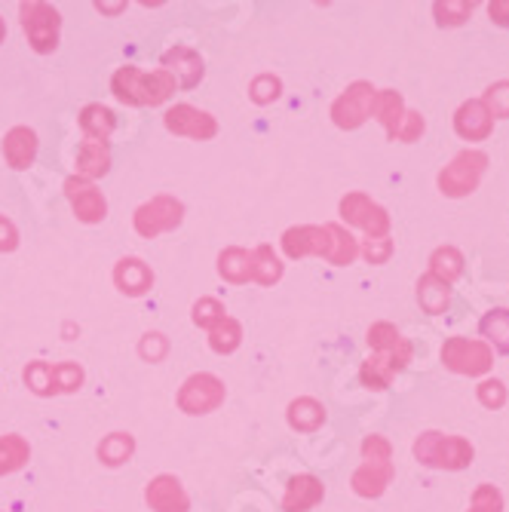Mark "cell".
I'll return each mask as SVG.
<instances>
[{
  "label": "cell",
  "instance_id": "obj_8",
  "mask_svg": "<svg viewBox=\"0 0 509 512\" xmlns=\"http://www.w3.org/2000/svg\"><path fill=\"white\" fill-rule=\"evenodd\" d=\"M181 218H184L181 200L160 194V197L148 200L145 206H138L132 221H135V230H138V234H142L145 240H154V237H160V234H169V230H175V227L181 224Z\"/></svg>",
  "mask_w": 509,
  "mask_h": 512
},
{
  "label": "cell",
  "instance_id": "obj_46",
  "mask_svg": "<svg viewBox=\"0 0 509 512\" xmlns=\"http://www.w3.org/2000/svg\"><path fill=\"white\" fill-rule=\"evenodd\" d=\"M19 246V230L10 218L0 215V252H13Z\"/></svg>",
  "mask_w": 509,
  "mask_h": 512
},
{
  "label": "cell",
  "instance_id": "obj_21",
  "mask_svg": "<svg viewBox=\"0 0 509 512\" xmlns=\"http://www.w3.org/2000/svg\"><path fill=\"white\" fill-rule=\"evenodd\" d=\"M108 169H111L108 142H89V138H86V142L80 145V151H77V178L92 181V178L108 175Z\"/></svg>",
  "mask_w": 509,
  "mask_h": 512
},
{
  "label": "cell",
  "instance_id": "obj_14",
  "mask_svg": "<svg viewBox=\"0 0 509 512\" xmlns=\"http://www.w3.org/2000/svg\"><path fill=\"white\" fill-rule=\"evenodd\" d=\"M166 129L172 135H184V138H197V142H209V138L218 135V123L212 114L194 108V105H175L166 111L163 117Z\"/></svg>",
  "mask_w": 509,
  "mask_h": 512
},
{
  "label": "cell",
  "instance_id": "obj_42",
  "mask_svg": "<svg viewBox=\"0 0 509 512\" xmlns=\"http://www.w3.org/2000/svg\"><path fill=\"white\" fill-rule=\"evenodd\" d=\"M476 393H479V402H482L485 408H491V411H497V408L506 405V387H503V381H497V378L482 381V384L476 387Z\"/></svg>",
  "mask_w": 509,
  "mask_h": 512
},
{
  "label": "cell",
  "instance_id": "obj_39",
  "mask_svg": "<svg viewBox=\"0 0 509 512\" xmlns=\"http://www.w3.org/2000/svg\"><path fill=\"white\" fill-rule=\"evenodd\" d=\"M482 105L488 108V114L497 120H506L509 117V80H500V83H491L482 96Z\"/></svg>",
  "mask_w": 509,
  "mask_h": 512
},
{
  "label": "cell",
  "instance_id": "obj_6",
  "mask_svg": "<svg viewBox=\"0 0 509 512\" xmlns=\"http://www.w3.org/2000/svg\"><path fill=\"white\" fill-rule=\"evenodd\" d=\"M19 16H22V28L28 34L31 50L40 56L53 53L59 46V28H62L59 10L50 4H40V0H31V4L19 7Z\"/></svg>",
  "mask_w": 509,
  "mask_h": 512
},
{
  "label": "cell",
  "instance_id": "obj_27",
  "mask_svg": "<svg viewBox=\"0 0 509 512\" xmlns=\"http://www.w3.org/2000/svg\"><path fill=\"white\" fill-rule=\"evenodd\" d=\"M479 332L488 338L485 344L494 347L497 353L509 356V310L506 307H497V310H488L479 322Z\"/></svg>",
  "mask_w": 509,
  "mask_h": 512
},
{
  "label": "cell",
  "instance_id": "obj_4",
  "mask_svg": "<svg viewBox=\"0 0 509 512\" xmlns=\"http://www.w3.org/2000/svg\"><path fill=\"white\" fill-rule=\"evenodd\" d=\"M488 169V154L485 151H460L442 172H439V191L451 200L470 197L479 184L482 175Z\"/></svg>",
  "mask_w": 509,
  "mask_h": 512
},
{
  "label": "cell",
  "instance_id": "obj_36",
  "mask_svg": "<svg viewBox=\"0 0 509 512\" xmlns=\"http://www.w3.org/2000/svg\"><path fill=\"white\" fill-rule=\"evenodd\" d=\"M80 384H83V368L77 362L53 365V396L56 393H77Z\"/></svg>",
  "mask_w": 509,
  "mask_h": 512
},
{
  "label": "cell",
  "instance_id": "obj_44",
  "mask_svg": "<svg viewBox=\"0 0 509 512\" xmlns=\"http://www.w3.org/2000/svg\"><path fill=\"white\" fill-rule=\"evenodd\" d=\"M424 129H427V123H424V117L418 111H405L396 138H399V142H418V138L424 135Z\"/></svg>",
  "mask_w": 509,
  "mask_h": 512
},
{
  "label": "cell",
  "instance_id": "obj_3",
  "mask_svg": "<svg viewBox=\"0 0 509 512\" xmlns=\"http://www.w3.org/2000/svg\"><path fill=\"white\" fill-rule=\"evenodd\" d=\"M414 457H418L424 467H430V470L457 473V470L470 467L473 457H476V448L464 436L427 430V433H421L418 439H414Z\"/></svg>",
  "mask_w": 509,
  "mask_h": 512
},
{
  "label": "cell",
  "instance_id": "obj_28",
  "mask_svg": "<svg viewBox=\"0 0 509 512\" xmlns=\"http://www.w3.org/2000/svg\"><path fill=\"white\" fill-rule=\"evenodd\" d=\"M28 457H31V445L22 436H16V433L0 436V476H10V473L22 470Z\"/></svg>",
  "mask_w": 509,
  "mask_h": 512
},
{
  "label": "cell",
  "instance_id": "obj_7",
  "mask_svg": "<svg viewBox=\"0 0 509 512\" xmlns=\"http://www.w3.org/2000/svg\"><path fill=\"white\" fill-rule=\"evenodd\" d=\"M375 96L378 89L368 83V80H356L350 83L341 96L332 105V120L338 129H359L368 117H372L375 108Z\"/></svg>",
  "mask_w": 509,
  "mask_h": 512
},
{
  "label": "cell",
  "instance_id": "obj_41",
  "mask_svg": "<svg viewBox=\"0 0 509 512\" xmlns=\"http://www.w3.org/2000/svg\"><path fill=\"white\" fill-rule=\"evenodd\" d=\"M470 512H503V494L494 485H479L470 500Z\"/></svg>",
  "mask_w": 509,
  "mask_h": 512
},
{
  "label": "cell",
  "instance_id": "obj_29",
  "mask_svg": "<svg viewBox=\"0 0 509 512\" xmlns=\"http://www.w3.org/2000/svg\"><path fill=\"white\" fill-rule=\"evenodd\" d=\"M252 279L258 286H273L283 279V261L276 258V252L270 246H258L252 252Z\"/></svg>",
  "mask_w": 509,
  "mask_h": 512
},
{
  "label": "cell",
  "instance_id": "obj_30",
  "mask_svg": "<svg viewBox=\"0 0 509 512\" xmlns=\"http://www.w3.org/2000/svg\"><path fill=\"white\" fill-rule=\"evenodd\" d=\"M430 273L445 279V283L451 286L454 279L464 276V255H460L454 246H439L433 255H430Z\"/></svg>",
  "mask_w": 509,
  "mask_h": 512
},
{
  "label": "cell",
  "instance_id": "obj_2",
  "mask_svg": "<svg viewBox=\"0 0 509 512\" xmlns=\"http://www.w3.org/2000/svg\"><path fill=\"white\" fill-rule=\"evenodd\" d=\"M396 470H393V445L384 436H365L362 442V463L353 473L350 485L359 497L375 500L381 497L390 482H393Z\"/></svg>",
  "mask_w": 509,
  "mask_h": 512
},
{
  "label": "cell",
  "instance_id": "obj_10",
  "mask_svg": "<svg viewBox=\"0 0 509 512\" xmlns=\"http://www.w3.org/2000/svg\"><path fill=\"white\" fill-rule=\"evenodd\" d=\"M224 402V384L209 375V371H200V375H191L178 390V408L184 414H209Z\"/></svg>",
  "mask_w": 509,
  "mask_h": 512
},
{
  "label": "cell",
  "instance_id": "obj_18",
  "mask_svg": "<svg viewBox=\"0 0 509 512\" xmlns=\"http://www.w3.org/2000/svg\"><path fill=\"white\" fill-rule=\"evenodd\" d=\"M114 283L126 298H142L154 286V270L142 258H123L114 267Z\"/></svg>",
  "mask_w": 509,
  "mask_h": 512
},
{
  "label": "cell",
  "instance_id": "obj_17",
  "mask_svg": "<svg viewBox=\"0 0 509 512\" xmlns=\"http://www.w3.org/2000/svg\"><path fill=\"white\" fill-rule=\"evenodd\" d=\"M454 132L464 138V142H485L494 132V117L482 105V99H470L457 108L454 114Z\"/></svg>",
  "mask_w": 509,
  "mask_h": 512
},
{
  "label": "cell",
  "instance_id": "obj_1",
  "mask_svg": "<svg viewBox=\"0 0 509 512\" xmlns=\"http://www.w3.org/2000/svg\"><path fill=\"white\" fill-rule=\"evenodd\" d=\"M111 92L114 99L123 105H135V108H154L163 105L172 92H175V80L169 71L157 68V71H142L135 65L117 68L111 77Z\"/></svg>",
  "mask_w": 509,
  "mask_h": 512
},
{
  "label": "cell",
  "instance_id": "obj_34",
  "mask_svg": "<svg viewBox=\"0 0 509 512\" xmlns=\"http://www.w3.org/2000/svg\"><path fill=\"white\" fill-rule=\"evenodd\" d=\"M405 344L408 341L399 335V329L390 322H375L372 329H368V347H372L375 353H396Z\"/></svg>",
  "mask_w": 509,
  "mask_h": 512
},
{
  "label": "cell",
  "instance_id": "obj_12",
  "mask_svg": "<svg viewBox=\"0 0 509 512\" xmlns=\"http://www.w3.org/2000/svg\"><path fill=\"white\" fill-rule=\"evenodd\" d=\"M283 252L298 261V258H307V255H322L329 261L332 255V224H322V227H313V224H304V227H289L283 234Z\"/></svg>",
  "mask_w": 509,
  "mask_h": 512
},
{
  "label": "cell",
  "instance_id": "obj_47",
  "mask_svg": "<svg viewBox=\"0 0 509 512\" xmlns=\"http://www.w3.org/2000/svg\"><path fill=\"white\" fill-rule=\"evenodd\" d=\"M488 16L494 25L509 28V0H494V4H488Z\"/></svg>",
  "mask_w": 509,
  "mask_h": 512
},
{
  "label": "cell",
  "instance_id": "obj_35",
  "mask_svg": "<svg viewBox=\"0 0 509 512\" xmlns=\"http://www.w3.org/2000/svg\"><path fill=\"white\" fill-rule=\"evenodd\" d=\"M356 255H359L356 240L347 234V230H344L341 224H332V255H329V264H335V267H347V264H353V261H356Z\"/></svg>",
  "mask_w": 509,
  "mask_h": 512
},
{
  "label": "cell",
  "instance_id": "obj_20",
  "mask_svg": "<svg viewBox=\"0 0 509 512\" xmlns=\"http://www.w3.org/2000/svg\"><path fill=\"white\" fill-rule=\"evenodd\" d=\"M4 157L13 169H28L37 157V132L28 126H13L4 135Z\"/></svg>",
  "mask_w": 509,
  "mask_h": 512
},
{
  "label": "cell",
  "instance_id": "obj_25",
  "mask_svg": "<svg viewBox=\"0 0 509 512\" xmlns=\"http://www.w3.org/2000/svg\"><path fill=\"white\" fill-rule=\"evenodd\" d=\"M418 304L430 313V316H439L448 310L451 304V286L445 283V279L433 276V273H424L418 279Z\"/></svg>",
  "mask_w": 509,
  "mask_h": 512
},
{
  "label": "cell",
  "instance_id": "obj_24",
  "mask_svg": "<svg viewBox=\"0 0 509 512\" xmlns=\"http://www.w3.org/2000/svg\"><path fill=\"white\" fill-rule=\"evenodd\" d=\"M372 114L381 120V126L387 129V138L390 142H396V132H399V123L405 117V102L396 89H378V96H375V108Z\"/></svg>",
  "mask_w": 509,
  "mask_h": 512
},
{
  "label": "cell",
  "instance_id": "obj_32",
  "mask_svg": "<svg viewBox=\"0 0 509 512\" xmlns=\"http://www.w3.org/2000/svg\"><path fill=\"white\" fill-rule=\"evenodd\" d=\"M243 344V329H240V322L234 316H224L215 329L209 332V347L221 356L227 353H234L237 347Z\"/></svg>",
  "mask_w": 509,
  "mask_h": 512
},
{
  "label": "cell",
  "instance_id": "obj_11",
  "mask_svg": "<svg viewBox=\"0 0 509 512\" xmlns=\"http://www.w3.org/2000/svg\"><path fill=\"white\" fill-rule=\"evenodd\" d=\"M411 356H414L411 344L399 347L396 353H372L362 362V368H359L362 387H368V390H387L393 384V378L411 362Z\"/></svg>",
  "mask_w": 509,
  "mask_h": 512
},
{
  "label": "cell",
  "instance_id": "obj_23",
  "mask_svg": "<svg viewBox=\"0 0 509 512\" xmlns=\"http://www.w3.org/2000/svg\"><path fill=\"white\" fill-rule=\"evenodd\" d=\"M286 417H289V427H292V430H298V433H313V430H319L322 424H326V405L316 402V399H310V396H301V399H295V402L289 405Z\"/></svg>",
  "mask_w": 509,
  "mask_h": 512
},
{
  "label": "cell",
  "instance_id": "obj_15",
  "mask_svg": "<svg viewBox=\"0 0 509 512\" xmlns=\"http://www.w3.org/2000/svg\"><path fill=\"white\" fill-rule=\"evenodd\" d=\"M163 71L172 74L175 86H184V89H194L203 74H206V65H203V56L191 46H172V50L163 53Z\"/></svg>",
  "mask_w": 509,
  "mask_h": 512
},
{
  "label": "cell",
  "instance_id": "obj_45",
  "mask_svg": "<svg viewBox=\"0 0 509 512\" xmlns=\"http://www.w3.org/2000/svg\"><path fill=\"white\" fill-rule=\"evenodd\" d=\"M390 255H393V243H390V237H381V240H365V246H362V258H365L368 264H387V261H390Z\"/></svg>",
  "mask_w": 509,
  "mask_h": 512
},
{
  "label": "cell",
  "instance_id": "obj_5",
  "mask_svg": "<svg viewBox=\"0 0 509 512\" xmlns=\"http://www.w3.org/2000/svg\"><path fill=\"white\" fill-rule=\"evenodd\" d=\"M442 365L454 375H467V378H482L494 365V350L485 341L476 338H448L442 344Z\"/></svg>",
  "mask_w": 509,
  "mask_h": 512
},
{
  "label": "cell",
  "instance_id": "obj_33",
  "mask_svg": "<svg viewBox=\"0 0 509 512\" xmlns=\"http://www.w3.org/2000/svg\"><path fill=\"white\" fill-rule=\"evenodd\" d=\"M476 4L473 0H439V4H433V16L442 28H457V25H464L470 16H473Z\"/></svg>",
  "mask_w": 509,
  "mask_h": 512
},
{
  "label": "cell",
  "instance_id": "obj_40",
  "mask_svg": "<svg viewBox=\"0 0 509 512\" xmlns=\"http://www.w3.org/2000/svg\"><path fill=\"white\" fill-rule=\"evenodd\" d=\"M224 316H227V310H224V304L215 301V298H200V301L194 304V322L200 325V329H209V332H212Z\"/></svg>",
  "mask_w": 509,
  "mask_h": 512
},
{
  "label": "cell",
  "instance_id": "obj_43",
  "mask_svg": "<svg viewBox=\"0 0 509 512\" xmlns=\"http://www.w3.org/2000/svg\"><path fill=\"white\" fill-rule=\"evenodd\" d=\"M138 353H142V359H145V362H163V356L169 353V341H166V335H160V332H148V335L142 338V344H138Z\"/></svg>",
  "mask_w": 509,
  "mask_h": 512
},
{
  "label": "cell",
  "instance_id": "obj_9",
  "mask_svg": "<svg viewBox=\"0 0 509 512\" xmlns=\"http://www.w3.org/2000/svg\"><path fill=\"white\" fill-rule=\"evenodd\" d=\"M341 218L359 230H365L368 240H381L390 234V215L384 206H378L372 197H365V194H347L341 200Z\"/></svg>",
  "mask_w": 509,
  "mask_h": 512
},
{
  "label": "cell",
  "instance_id": "obj_13",
  "mask_svg": "<svg viewBox=\"0 0 509 512\" xmlns=\"http://www.w3.org/2000/svg\"><path fill=\"white\" fill-rule=\"evenodd\" d=\"M65 197H68V203H71L77 221H83V224H102V221H105L108 203H105L102 191H99L92 181H83V178L71 175V178L65 181Z\"/></svg>",
  "mask_w": 509,
  "mask_h": 512
},
{
  "label": "cell",
  "instance_id": "obj_22",
  "mask_svg": "<svg viewBox=\"0 0 509 512\" xmlns=\"http://www.w3.org/2000/svg\"><path fill=\"white\" fill-rule=\"evenodd\" d=\"M77 120H80V129L89 142H108L111 132L117 129V117L105 105H86Z\"/></svg>",
  "mask_w": 509,
  "mask_h": 512
},
{
  "label": "cell",
  "instance_id": "obj_31",
  "mask_svg": "<svg viewBox=\"0 0 509 512\" xmlns=\"http://www.w3.org/2000/svg\"><path fill=\"white\" fill-rule=\"evenodd\" d=\"M132 454H135V439L129 433H111L99 445V460L105 467H123Z\"/></svg>",
  "mask_w": 509,
  "mask_h": 512
},
{
  "label": "cell",
  "instance_id": "obj_19",
  "mask_svg": "<svg viewBox=\"0 0 509 512\" xmlns=\"http://www.w3.org/2000/svg\"><path fill=\"white\" fill-rule=\"evenodd\" d=\"M322 497H326V485H322L310 473H301V476H292L289 479L286 497H283V509L286 512H310L313 506L322 503Z\"/></svg>",
  "mask_w": 509,
  "mask_h": 512
},
{
  "label": "cell",
  "instance_id": "obj_26",
  "mask_svg": "<svg viewBox=\"0 0 509 512\" xmlns=\"http://www.w3.org/2000/svg\"><path fill=\"white\" fill-rule=\"evenodd\" d=\"M218 273L227 279V283L243 286L252 279V252L240 249V246H230L218 255Z\"/></svg>",
  "mask_w": 509,
  "mask_h": 512
},
{
  "label": "cell",
  "instance_id": "obj_38",
  "mask_svg": "<svg viewBox=\"0 0 509 512\" xmlns=\"http://www.w3.org/2000/svg\"><path fill=\"white\" fill-rule=\"evenodd\" d=\"M25 384L37 396H53V365L50 362H31L25 368Z\"/></svg>",
  "mask_w": 509,
  "mask_h": 512
},
{
  "label": "cell",
  "instance_id": "obj_16",
  "mask_svg": "<svg viewBox=\"0 0 509 512\" xmlns=\"http://www.w3.org/2000/svg\"><path fill=\"white\" fill-rule=\"evenodd\" d=\"M145 500H148V506L154 512H191L188 491H184V485L175 476H169V473H163V476L148 482Z\"/></svg>",
  "mask_w": 509,
  "mask_h": 512
},
{
  "label": "cell",
  "instance_id": "obj_48",
  "mask_svg": "<svg viewBox=\"0 0 509 512\" xmlns=\"http://www.w3.org/2000/svg\"><path fill=\"white\" fill-rule=\"evenodd\" d=\"M7 37V25H4V19H0V40Z\"/></svg>",
  "mask_w": 509,
  "mask_h": 512
},
{
  "label": "cell",
  "instance_id": "obj_37",
  "mask_svg": "<svg viewBox=\"0 0 509 512\" xmlns=\"http://www.w3.org/2000/svg\"><path fill=\"white\" fill-rule=\"evenodd\" d=\"M249 96L255 105H270L283 96V83L280 77H273V74H258L252 83H249Z\"/></svg>",
  "mask_w": 509,
  "mask_h": 512
}]
</instances>
